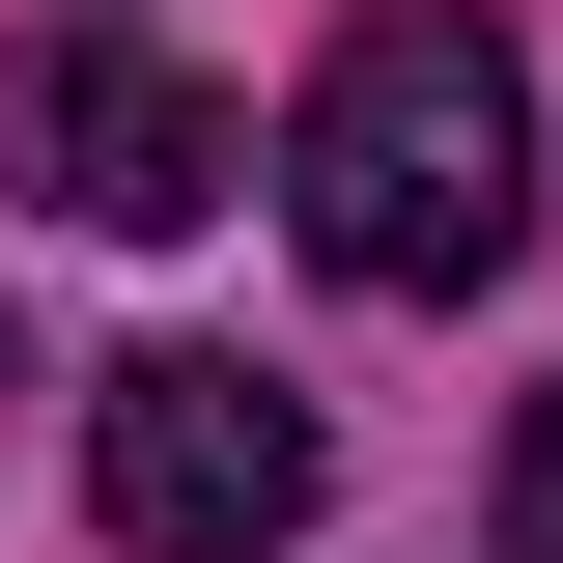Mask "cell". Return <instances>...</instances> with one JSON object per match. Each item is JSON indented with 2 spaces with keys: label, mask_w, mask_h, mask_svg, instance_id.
Returning <instances> with one entry per match:
<instances>
[{
  "label": "cell",
  "mask_w": 563,
  "mask_h": 563,
  "mask_svg": "<svg viewBox=\"0 0 563 563\" xmlns=\"http://www.w3.org/2000/svg\"><path fill=\"white\" fill-rule=\"evenodd\" d=\"M254 198V113L225 85H169L141 29H29L0 57V225H113V254H169V225Z\"/></svg>",
  "instance_id": "obj_2"
},
{
  "label": "cell",
  "mask_w": 563,
  "mask_h": 563,
  "mask_svg": "<svg viewBox=\"0 0 563 563\" xmlns=\"http://www.w3.org/2000/svg\"><path fill=\"white\" fill-rule=\"evenodd\" d=\"M282 225H310L366 310L507 282V254H536V85H507V29H451V0L339 29V57H310V113H282Z\"/></svg>",
  "instance_id": "obj_1"
},
{
  "label": "cell",
  "mask_w": 563,
  "mask_h": 563,
  "mask_svg": "<svg viewBox=\"0 0 563 563\" xmlns=\"http://www.w3.org/2000/svg\"><path fill=\"white\" fill-rule=\"evenodd\" d=\"M85 479H113V536H141V563H282L339 451H310V395H282V366L141 339V366H85Z\"/></svg>",
  "instance_id": "obj_3"
},
{
  "label": "cell",
  "mask_w": 563,
  "mask_h": 563,
  "mask_svg": "<svg viewBox=\"0 0 563 563\" xmlns=\"http://www.w3.org/2000/svg\"><path fill=\"white\" fill-rule=\"evenodd\" d=\"M507 563H563V395L507 422Z\"/></svg>",
  "instance_id": "obj_4"
}]
</instances>
